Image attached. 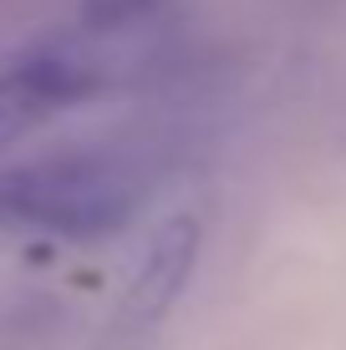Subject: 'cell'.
Listing matches in <instances>:
<instances>
[{
    "label": "cell",
    "instance_id": "cell-2",
    "mask_svg": "<svg viewBox=\"0 0 346 350\" xmlns=\"http://www.w3.org/2000/svg\"><path fill=\"white\" fill-rule=\"evenodd\" d=\"M102 81H107V56L82 36L31 46L26 56H16L0 71V148L82 107Z\"/></svg>",
    "mask_w": 346,
    "mask_h": 350
},
{
    "label": "cell",
    "instance_id": "cell-3",
    "mask_svg": "<svg viewBox=\"0 0 346 350\" xmlns=\"http://www.w3.org/2000/svg\"><path fill=\"white\" fill-rule=\"evenodd\" d=\"M194 249H199V224L188 219V213L169 219L158 234H153L148 254H143V269L133 280V295H127V305H133L138 320H153L178 289H184L188 264H194Z\"/></svg>",
    "mask_w": 346,
    "mask_h": 350
},
{
    "label": "cell",
    "instance_id": "cell-1",
    "mask_svg": "<svg viewBox=\"0 0 346 350\" xmlns=\"http://www.w3.org/2000/svg\"><path fill=\"white\" fill-rule=\"evenodd\" d=\"M138 188L107 158H46L0 173V224L56 239H102L133 213Z\"/></svg>",
    "mask_w": 346,
    "mask_h": 350
}]
</instances>
